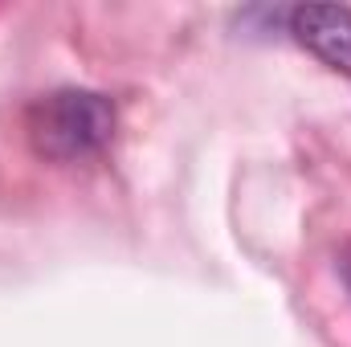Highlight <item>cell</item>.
Here are the masks:
<instances>
[{"label": "cell", "instance_id": "obj_1", "mask_svg": "<svg viewBox=\"0 0 351 347\" xmlns=\"http://www.w3.org/2000/svg\"><path fill=\"white\" fill-rule=\"evenodd\" d=\"M29 143L53 164H78L98 156L119 127L114 102L98 90H53L29 106Z\"/></svg>", "mask_w": 351, "mask_h": 347}, {"label": "cell", "instance_id": "obj_2", "mask_svg": "<svg viewBox=\"0 0 351 347\" xmlns=\"http://www.w3.org/2000/svg\"><path fill=\"white\" fill-rule=\"evenodd\" d=\"M290 33L319 62L351 78V8L348 4H298L290 8Z\"/></svg>", "mask_w": 351, "mask_h": 347}, {"label": "cell", "instance_id": "obj_3", "mask_svg": "<svg viewBox=\"0 0 351 347\" xmlns=\"http://www.w3.org/2000/svg\"><path fill=\"white\" fill-rule=\"evenodd\" d=\"M339 274H343V282H348V290H351V241L339 250Z\"/></svg>", "mask_w": 351, "mask_h": 347}]
</instances>
